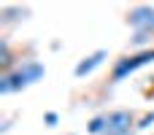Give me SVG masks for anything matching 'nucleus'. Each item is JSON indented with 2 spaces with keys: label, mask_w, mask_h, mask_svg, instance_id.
I'll list each match as a JSON object with an SVG mask.
<instances>
[{
  "label": "nucleus",
  "mask_w": 154,
  "mask_h": 135,
  "mask_svg": "<svg viewBox=\"0 0 154 135\" xmlns=\"http://www.w3.org/2000/svg\"><path fill=\"white\" fill-rule=\"evenodd\" d=\"M149 62H154V49L135 51V54H130V57H125V60H119V62L114 65L111 78H114V81H125L130 73H135L138 68H143V65H149Z\"/></svg>",
  "instance_id": "nucleus-2"
},
{
  "label": "nucleus",
  "mask_w": 154,
  "mask_h": 135,
  "mask_svg": "<svg viewBox=\"0 0 154 135\" xmlns=\"http://www.w3.org/2000/svg\"><path fill=\"white\" fill-rule=\"evenodd\" d=\"M154 122V114H146V116H143V119H141V124H138V127H141V130H143V127H149V124H152Z\"/></svg>",
  "instance_id": "nucleus-8"
},
{
  "label": "nucleus",
  "mask_w": 154,
  "mask_h": 135,
  "mask_svg": "<svg viewBox=\"0 0 154 135\" xmlns=\"http://www.w3.org/2000/svg\"><path fill=\"white\" fill-rule=\"evenodd\" d=\"M43 119H46V124H49V127H54V124H57V122H60V116H57V114H54V111H49V114H46V116H43Z\"/></svg>",
  "instance_id": "nucleus-7"
},
{
  "label": "nucleus",
  "mask_w": 154,
  "mask_h": 135,
  "mask_svg": "<svg viewBox=\"0 0 154 135\" xmlns=\"http://www.w3.org/2000/svg\"><path fill=\"white\" fill-rule=\"evenodd\" d=\"M43 76H46L43 62H38V60H27V62H22L19 68H14V70L3 73V78H0V95L19 92V89H24V87H30V84L41 81Z\"/></svg>",
  "instance_id": "nucleus-1"
},
{
  "label": "nucleus",
  "mask_w": 154,
  "mask_h": 135,
  "mask_svg": "<svg viewBox=\"0 0 154 135\" xmlns=\"http://www.w3.org/2000/svg\"><path fill=\"white\" fill-rule=\"evenodd\" d=\"M133 111H114L106 116V135H130Z\"/></svg>",
  "instance_id": "nucleus-3"
},
{
  "label": "nucleus",
  "mask_w": 154,
  "mask_h": 135,
  "mask_svg": "<svg viewBox=\"0 0 154 135\" xmlns=\"http://www.w3.org/2000/svg\"><path fill=\"white\" fill-rule=\"evenodd\" d=\"M130 24L138 30V32H154V8L152 5H138L130 11Z\"/></svg>",
  "instance_id": "nucleus-4"
},
{
  "label": "nucleus",
  "mask_w": 154,
  "mask_h": 135,
  "mask_svg": "<svg viewBox=\"0 0 154 135\" xmlns=\"http://www.w3.org/2000/svg\"><path fill=\"white\" fill-rule=\"evenodd\" d=\"M87 130L92 135H100V133H106V116H95L89 124H87Z\"/></svg>",
  "instance_id": "nucleus-6"
},
{
  "label": "nucleus",
  "mask_w": 154,
  "mask_h": 135,
  "mask_svg": "<svg viewBox=\"0 0 154 135\" xmlns=\"http://www.w3.org/2000/svg\"><path fill=\"white\" fill-rule=\"evenodd\" d=\"M106 57H108V51L106 49H97V51H92L89 57H84L79 65H76V76L79 78H84V76H89L95 68H100L103 62H106Z\"/></svg>",
  "instance_id": "nucleus-5"
}]
</instances>
